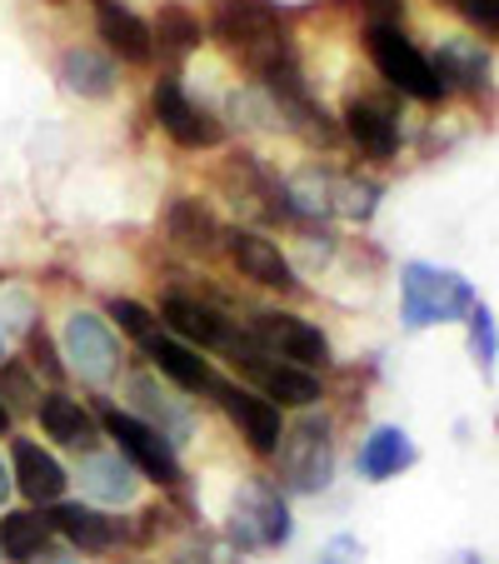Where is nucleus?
<instances>
[{
    "instance_id": "32",
    "label": "nucleus",
    "mask_w": 499,
    "mask_h": 564,
    "mask_svg": "<svg viewBox=\"0 0 499 564\" xmlns=\"http://www.w3.org/2000/svg\"><path fill=\"white\" fill-rule=\"evenodd\" d=\"M319 564H360V540L355 534H335L325 544V554H319Z\"/></svg>"
},
{
    "instance_id": "20",
    "label": "nucleus",
    "mask_w": 499,
    "mask_h": 564,
    "mask_svg": "<svg viewBox=\"0 0 499 564\" xmlns=\"http://www.w3.org/2000/svg\"><path fill=\"white\" fill-rule=\"evenodd\" d=\"M414 459H420L414 440L404 435L400 425H380V430H370V440L360 445V455H355V469H360V479L380 485V479H394L400 469H410Z\"/></svg>"
},
{
    "instance_id": "34",
    "label": "nucleus",
    "mask_w": 499,
    "mask_h": 564,
    "mask_svg": "<svg viewBox=\"0 0 499 564\" xmlns=\"http://www.w3.org/2000/svg\"><path fill=\"white\" fill-rule=\"evenodd\" d=\"M31 564H80V554H75L70 544H45V550L35 554Z\"/></svg>"
},
{
    "instance_id": "37",
    "label": "nucleus",
    "mask_w": 499,
    "mask_h": 564,
    "mask_svg": "<svg viewBox=\"0 0 499 564\" xmlns=\"http://www.w3.org/2000/svg\"><path fill=\"white\" fill-rule=\"evenodd\" d=\"M0 430H11V410L0 405Z\"/></svg>"
},
{
    "instance_id": "7",
    "label": "nucleus",
    "mask_w": 499,
    "mask_h": 564,
    "mask_svg": "<svg viewBox=\"0 0 499 564\" xmlns=\"http://www.w3.org/2000/svg\"><path fill=\"white\" fill-rule=\"evenodd\" d=\"M250 340H256L265 355H275V360H285V365H300V370H310V375L329 365L325 330L310 325V319H300V315H285V310H265V315H256Z\"/></svg>"
},
{
    "instance_id": "13",
    "label": "nucleus",
    "mask_w": 499,
    "mask_h": 564,
    "mask_svg": "<svg viewBox=\"0 0 499 564\" xmlns=\"http://www.w3.org/2000/svg\"><path fill=\"white\" fill-rule=\"evenodd\" d=\"M35 415H41V430L55 440V445L75 449V455H96V445H100V420L90 415L80 400H70L65 390H51V394H41Z\"/></svg>"
},
{
    "instance_id": "36",
    "label": "nucleus",
    "mask_w": 499,
    "mask_h": 564,
    "mask_svg": "<svg viewBox=\"0 0 499 564\" xmlns=\"http://www.w3.org/2000/svg\"><path fill=\"white\" fill-rule=\"evenodd\" d=\"M455 564H485V560H479V554L475 550H465V554H459V560Z\"/></svg>"
},
{
    "instance_id": "14",
    "label": "nucleus",
    "mask_w": 499,
    "mask_h": 564,
    "mask_svg": "<svg viewBox=\"0 0 499 564\" xmlns=\"http://www.w3.org/2000/svg\"><path fill=\"white\" fill-rule=\"evenodd\" d=\"M225 250H230V260L240 265V275H250L256 285H265V290H300V280H295V270H290L285 250H280L275 240H265V235L230 230V235H225Z\"/></svg>"
},
{
    "instance_id": "18",
    "label": "nucleus",
    "mask_w": 499,
    "mask_h": 564,
    "mask_svg": "<svg viewBox=\"0 0 499 564\" xmlns=\"http://www.w3.org/2000/svg\"><path fill=\"white\" fill-rule=\"evenodd\" d=\"M96 25H100V41L130 65H145L155 55V31L140 21L130 6L120 0H96Z\"/></svg>"
},
{
    "instance_id": "8",
    "label": "nucleus",
    "mask_w": 499,
    "mask_h": 564,
    "mask_svg": "<svg viewBox=\"0 0 499 564\" xmlns=\"http://www.w3.org/2000/svg\"><path fill=\"white\" fill-rule=\"evenodd\" d=\"M61 350H65V365L90 384H106L110 375L120 370V340L96 310H75V315L65 319Z\"/></svg>"
},
{
    "instance_id": "33",
    "label": "nucleus",
    "mask_w": 499,
    "mask_h": 564,
    "mask_svg": "<svg viewBox=\"0 0 499 564\" xmlns=\"http://www.w3.org/2000/svg\"><path fill=\"white\" fill-rule=\"evenodd\" d=\"M375 21L370 25H400V0H365Z\"/></svg>"
},
{
    "instance_id": "10",
    "label": "nucleus",
    "mask_w": 499,
    "mask_h": 564,
    "mask_svg": "<svg viewBox=\"0 0 499 564\" xmlns=\"http://www.w3.org/2000/svg\"><path fill=\"white\" fill-rule=\"evenodd\" d=\"M150 106H155L160 126L171 130V140H181L185 150H215L225 140V126L215 116H205V110L185 96V86L175 80V75H165V80H160L155 96H150Z\"/></svg>"
},
{
    "instance_id": "1",
    "label": "nucleus",
    "mask_w": 499,
    "mask_h": 564,
    "mask_svg": "<svg viewBox=\"0 0 499 564\" xmlns=\"http://www.w3.org/2000/svg\"><path fill=\"white\" fill-rule=\"evenodd\" d=\"M475 285L459 270H440L425 260H410L400 270V325L404 330H430L445 319H469L475 310Z\"/></svg>"
},
{
    "instance_id": "9",
    "label": "nucleus",
    "mask_w": 499,
    "mask_h": 564,
    "mask_svg": "<svg viewBox=\"0 0 499 564\" xmlns=\"http://www.w3.org/2000/svg\"><path fill=\"white\" fill-rule=\"evenodd\" d=\"M230 350H235V360L250 370V380L265 390L270 405H315L319 400V375L275 360V355H265L256 340H240V345L230 340Z\"/></svg>"
},
{
    "instance_id": "35",
    "label": "nucleus",
    "mask_w": 499,
    "mask_h": 564,
    "mask_svg": "<svg viewBox=\"0 0 499 564\" xmlns=\"http://www.w3.org/2000/svg\"><path fill=\"white\" fill-rule=\"evenodd\" d=\"M11 490H15V485H11V469H6V459H0V505L11 500Z\"/></svg>"
},
{
    "instance_id": "28",
    "label": "nucleus",
    "mask_w": 499,
    "mask_h": 564,
    "mask_svg": "<svg viewBox=\"0 0 499 564\" xmlns=\"http://www.w3.org/2000/svg\"><path fill=\"white\" fill-rule=\"evenodd\" d=\"M160 45H165V51H191V45H200V25H195L181 6H165V11H160Z\"/></svg>"
},
{
    "instance_id": "15",
    "label": "nucleus",
    "mask_w": 499,
    "mask_h": 564,
    "mask_svg": "<svg viewBox=\"0 0 499 564\" xmlns=\"http://www.w3.org/2000/svg\"><path fill=\"white\" fill-rule=\"evenodd\" d=\"M51 530H61L65 534V544L70 550H86V554H106V550H116L120 540H126V524L120 520H110L106 510H96V505H51Z\"/></svg>"
},
{
    "instance_id": "19",
    "label": "nucleus",
    "mask_w": 499,
    "mask_h": 564,
    "mask_svg": "<svg viewBox=\"0 0 499 564\" xmlns=\"http://www.w3.org/2000/svg\"><path fill=\"white\" fill-rule=\"evenodd\" d=\"M80 485H86V495L96 505H130L140 495V469L130 465L126 455H86L80 459Z\"/></svg>"
},
{
    "instance_id": "5",
    "label": "nucleus",
    "mask_w": 499,
    "mask_h": 564,
    "mask_svg": "<svg viewBox=\"0 0 499 564\" xmlns=\"http://www.w3.org/2000/svg\"><path fill=\"white\" fill-rule=\"evenodd\" d=\"M100 430L116 440L120 455H126L140 475L160 479V485H181V455H175L171 440L160 435V430H150L145 420H135L130 410L106 405V410H100Z\"/></svg>"
},
{
    "instance_id": "27",
    "label": "nucleus",
    "mask_w": 499,
    "mask_h": 564,
    "mask_svg": "<svg viewBox=\"0 0 499 564\" xmlns=\"http://www.w3.org/2000/svg\"><path fill=\"white\" fill-rule=\"evenodd\" d=\"M469 355H475V365L479 370H495V360H499V325H495V310L479 300L475 310H469Z\"/></svg>"
},
{
    "instance_id": "21",
    "label": "nucleus",
    "mask_w": 499,
    "mask_h": 564,
    "mask_svg": "<svg viewBox=\"0 0 499 564\" xmlns=\"http://www.w3.org/2000/svg\"><path fill=\"white\" fill-rule=\"evenodd\" d=\"M15 490L31 505H61L65 469L55 455H45L35 440H15Z\"/></svg>"
},
{
    "instance_id": "17",
    "label": "nucleus",
    "mask_w": 499,
    "mask_h": 564,
    "mask_svg": "<svg viewBox=\"0 0 499 564\" xmlns=\"http://www.w3.org/2000/svg\"><path fill=\"white\" fill-rule=\"evenodd\" d=\"M140 350H145V360L155 365L160 380H175L181 390H195V394L220 390V375H215L191 345L175 340V335H150V340H140Z\"/></svg>"
},
{
    "instance_id": "16",
    "label": "nucleus",
    "mask_w": 499,
    "mask_h": 564,
    "mask_svg": "<svg viewBox=\"0 0 499 564\" xmlns=\"http://www.w3.org/2000/svg\"><path fill=\"white\" fill-rule=\"evenodd\" d=\"M160 319L171 325L181 345H200V350H230V319L215 305H200L191 295H171L160 305Z\"/></svg>"
},
{
    "instance_id": "4",
    "label": "nucleus",
    "mask_w": 499,
    "mask_h": 564,
    "mask_svg": "<svg viewBox=\"0 0 499 564\" xmlns=\"http://www.w3.org/2000/svg\"><path fill=\"white\" fill-rule=\"evenodd\" d=\"M370 61H375V70L384 75V86L425 100V106H435V100L449 96V90L440 86L435 65L420 55V45H414L400 25H370Z\"/></svg>"
},
{
    "instance_id": "24",
    "label": "nucleus",
    "mask_w": 499,
    "mask_h": 564,
    "mask_svg": "<svg viewBox=\"0 0 499 564\" xmlns=\"http://www.w3.org/2000/svg\"><path fill=\"white\" fill-rule=\"evenodd\" d=\"M165 230H171V240L185 250V256H210V250H220V240H225L220 220H215L200 200H175L171 215H165Z\"/></svg>"
},
{
    "instance_id": "23",
    "label": "nucleus",
    "mask_w": 499,
    "mask_h": 564,
    "mask_svg": "<svg viewBox=\"0 0 499 564\" xmlns=\"http://www.w3.org/2000/svg\"><path fill=\"white\" fill-rule=\"evenodd\" d=\"M61 86L80 100H106L116 90V61L90 51V45H75L61 55Z\"/></svg>"
},
{
    "instance_id": "11",
    "label": "nucleus",
    "mask_w": 499,
    "mask_h": 564,
    "mask_svg": "<svg viewBox=\"0 0 499 564\" xmlns=\"http://www.w3.org/2000/svg\"><path fill=\"white\" fill-rule=\"evenodd\" d=\"M215 400H220V410L230 415V425L250 440L256 455H275L280 435H285L280 405H270L265 394H256V390H235V384H225V380H220V390H215Z\"/></svg>"
},
{
    "instance_id": "2",
    "label": "nucleus",
    "mask_w": 499,
    "mask_h": 564,
    "mask_svg": "<svg viewBox=\"0 0 499 564\" xmlns=\"http://www.w3.org/2000/svg\"><path fill=\"white\" fill-rule=\"evenodd\" d=\"M215 41L230 45L250 70H265V65L285 61L290 51V35H285V15L280 6L270 0H220V11H215Z\"/></svg>"
},
{
    "instance_id": "6",
    "label": "nucleus",
    "mask_w": 499,
    "mask_h": 564,
    "mask_svg": "<svg viewBox=\"0 0 499 564\" xmlns=\"http://www.w3.org/2000/svg\"><path fill=\"white\" fill-rule=\"evenodd\" d=\"M295 534V520H290V505L280 500L275 485L265 479H250V490L235 500L230 514V540L240 550H280Z\"/></svg>"
},
{
    "instance_id": "31",
    "label": "nucleus",
    "mask_w": 499,
    "mask_h": 564,
    "mask_svg": "<svg viewBox=\"0 0 499 564\" xmlns=\"http://www.w3.org/2000/svg\"><path fill=\"white\" fill-rule=\"evenodd\" d=\"M31 360H35V370H45V375H51V380H61V375H65L61 355H55V345L45 340L41 330H31Z\"/></svg>"
},
{
    "instance_id": "22",
    "label": "nucleus",
    "mask_w": 499,
    "mask_h": 564,
    "mask_svg": "<svg viewBox=\"0 0 499 564\" xmlns=\"http://www.w3.org/2000/svg\"><path fill=\"white\" fill-rule=\"evenodd\" d=\"M345 135L370 160H390L394 150H400V120H394V110L380 106V100H355V106L345 110Z\"/></svg>"
},
{
    "instance_id": "25",
    "label": "nucleus",
    "mask_w": 499,
    "mask_h": 564,
    "mask_svg": "<svg viewBox=\"0 0 499 564\" xmlns=\"http://www.w3.org/2000/svg\"><path fill=\"white\" fill-rule=\"evenodd\" d=\"M430 65H435L445 90H485L489 86V55L479 51L475 41H445Z\"/></svg>"
},
{
    "instance_id": "3",
    "label": "nucleus",
    "mask_w": 499,
    "mask_h": 564,
    "mask_svg": "<svg viewBox=\"0 0 499 564\" xmlns=\"http://www.w3.org/2000/svg\"><path fill=\"white\" fill-rule=\"evenodd\" d=\"M280 479L295 495H319L335 479V440H329L325 415H300L295 425L280 435Z\"/></svg>"
},
{
    "instance_id": "26",
    "label": "nucleus",
    "mask_w": 499,
    "mask_h": 564,
    "mask_svg": "<svg viewBox=\"0 0 499 564\" xmlns=\"http://www.w3.org/2000/svg\"><path fill=\"white\" fill-rule=\"evenodd\" d=\"M51 544V520L35 510H6L0 514V554L11 564H31Z\"/></svg>"
},
{
    "instance_id": "29",
    "label": "nucleus",
    "mask_w": 499,
    "mask_h": 564,
    "mask_svg": "<svg viewBox=\"0 0 499 564\" xmlns=\"http://www.w3.org/2000/svg\"><path fill=\"white\" fill-rule=\"evenodd\" d=\"M110 319H116L130 340H150V335H155V319H150V310L135 305V300H110Z\"/></svg>"
},
{
    "instance_id": "12",
    "label": "nucleus",
    "mask_w": 499,
    "mask_h": 564,
    "mask_svg": "<svg viewBox=\"0 0 499 564\" xmlns=\"http://www.w3.org/2000/svg\"><path fill=\"white\" fill-rule=\"evenodd\" d=\"M126 400L135 410L130 415L135 420H145L150 430H160V435L171 440V445H181V440H191V430H195V420H191V405H181L165 384L155 380V375H135V380L126 384Z\"/></svg>"
},
{
    "instance_id": "30",
    "label": "nucleus",
    "mask_w": 499,
    "mask_h": 564,
    "mask_svg": "<svg viewBox=\"0 0 499 564\" xmlns=\"http://www.w3.org/2000/svg\"><path fill=\"white\" fill-rule=\"evenodd\" d=\"M455 6H459V15H465L469 25L499 35V0H455Z\"/></svg>"
}]
</instances>
